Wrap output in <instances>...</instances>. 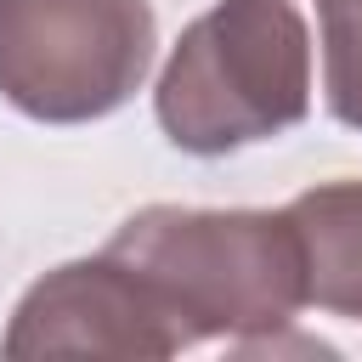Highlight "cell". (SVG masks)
I'll use <instances>...</instances> for the list:
<instances>
[{
	"label": "cell",
	"instance_id": "3",
	"mask_svg": "<svg viewBox=\"0 0 362 362\" xmlns=\"http://www.w3.org/2000/svg\"><path fill=\"white\" fill-rule=\"evenodd\" d=\"M147 0H0V96L34 124L119 113L153 68Z\"/></svg>",
	"mask_w": 362,
	"mask_h": 362
},
{
	"label": "cell",
	"instance_id": "4",
	"mask_svg": "<svg viewBox=\"0 0 362 362\" xmlns=\"http://www.w3.org/2000/svg\"><path fill=\"white\" fill-rule=\"evenodd\" d=\"M187 351L153 288L119 260H68L23 288L0 334V356H175Z\"/></svg>",
	"mask_w": 362,
	"mask_h": 362
},
{
	"label": "cell",
	"instance_id": "5",
	"mask_svg": "<svg viewBox=\"0 0 362 362\" xmlns=\"http://www.w3.org/2000/svg\"><path fill=\"white\" fill-rule=\"evenodd\" d=\"M288 221L305 243V294L311 305L362 322V181H322L288 204Z\"/></svg>",
	"mask_w": 362,
	"mask_h": 362
},
{
	"label": "cell",
	"instance_id": "1",
	"mask_svg": "<svg viewBox=\"0 0 362 362\" xmlns=\"http://www.w3.org/2000/svg\"><path fill=\"white\" fill-rule=\"evenodd\" d=\"M153 300L181 328L187 351L226 339L232 351H266L311 305L305 243L288 209H187L147 204L107 238Z\"/></svg>",
	"mask_w": 362,
	"mask_h": 362
},
{
	"label": "cell",
	"instance_id": "2",
	"mask_svg": "<svg viewBox=\"0 0 362 362\" xmlns=\"http://www.w3.org/2000/svg\"><path fill=\"white\" fill-rule=\"evenodd\" d=\"M170 147L226 158L311 113V28L294 0H215L181 28L153 85Z\"/></svg>",
	"mask_w": 362,
	"mask_h": 362
},
{
	"label": "cell",
	"instance_id": "6",
	"mask_svg": "<svg viewBox=\"0 0 362 362\" xmlns=\"http://www.w3.org/2000/svg\"><path fill=\"white\" fill-rule=\"evenodd\" d=\"M322 102L362 130V0H322Z\"/></svg>",
	"mask_w": 362,
	"mask_h": 362
}]
</instances>
